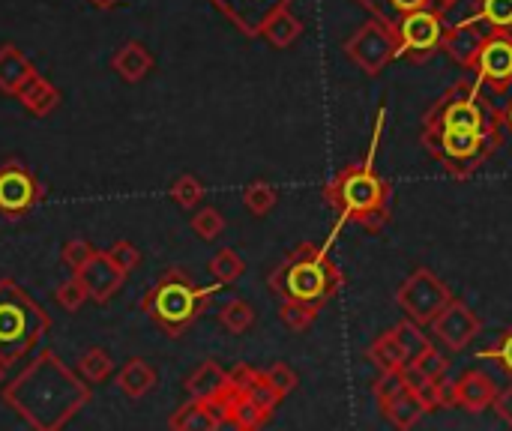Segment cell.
<instances>
[{
	"label": "cell",
	"mask_w": 512,
	"mask_h": 431,
	"mask_svg": "<svg viewBox=\"0 0 512 431\" xmlns=\"http://www.w3.org/2000/svg\"><path fill=\"white\" fill-rule=\"evenodd\" d=\"M6 405L39 431L66 426L87 402L90 387L84 378L72 375L57 354L39 351L33 363L3 390Z\"/></svg>",
	"instance_id": "6da1fadb"
},
{
	"label": "cell",
	"mask_w": 512,
	"mask_h": 431,
	"mask_svg": "<svg viewBox=\"0 0 512 431\" xmlns=\"http://www.w3.org/2000/svg\"><path fill=\"white\" fill-rule=\"evenodd\" d=\"M321 195L336 210L339 228L345 222H354L363 231L378 234V231H384V225L393 216V186L375 168V150L369 153L366 162L339 168L336 177L321 189Z\"/></svg>",
	"instance_id": "7a4b0ae2"
},
{
	"label": "cell",
	"mask_w": 512,
	"mask_h": 431,
	"mask_svg": "<svg viewBox=\"0 0 512 431\" xmlns=\"http://www.w3.org/2000/svg\"><path fill=\"white\" fill-rule=\"evenodd\" d=\"M267 285L282 303H303V306L324 309L342 291L345 273L330 258L327 246L303 243L270 270Z\"/></svg>",
	"instance_id": "3957f363"
},
{
	"label": "cell",
	"mask_w": 512,
	"mask_h": 431,
	"mask_svg": "<svg viewBox=\"0 0 512 431\" xmlns=\"http://www.w3.org/2000/svg\"><path fill=\"white\" fill-rule=\"evenodd\" d=\"M216 291H219L216 285H195L192 276L174 267L147 291V297L141 300V309L168 336H180L198 321V315L207 309Z\"/></svg>",
	"instance_id": "277c9868"
},
{
	"label": "cell",
	"mask_w": 512,
	"mask_h": 431,
	"mask_svg": "<svg viewBox=\"0 0 512 431\" xmlns=\"http://www.w3.org/2000/svg\"><path fill=\"white\" fill-rule=\"evenodd\" d=\"M48 315L21 291L12 279L0 282V360L6 366L21 363L45 339Z\"/></svg>",
	"instance_id": "5b68a950"
},
{
	"label": "cell",
	"mask_w": 512,
	"mask_h": 431,
	"mask_svg": "<svg viewBox=\"0 0 512 431\" xmlns=\"http://www.w3.org/2000/svg\"><path fill=\"white\" fill-rule=\"evenodd\" d=\"M504 114L483 99V84L474 78H459L447 87L423 117V126L432 129H465V132H501Z\"/></svg>",
	"instance_id": "8992f818"
},
{
	"label": "cell",
	"mask_w": 512,
	"mask_h": 431,
	"mask_svg": "<svg viewBox=\"0 0 512 431\" xmlns=\"http://www.w3.org/2000/svg\"><path fill=\"white\" fill-rule=\"evenodd\" d=\"M420 141L426 153L453 177H474L501 147V132H465V129H420Z\"/></svg>",
	"instance_id": "52a82bcc"
},
{
	"label": "cell",
	"mask_w": 512,
	"mask_h": 431,
	"mask_svg": "<svg viewBox=\"0 0 512 431\" xmlns=\"http://www.w3.org/2000/svg\"><path fill=\"white\" fill-rule=\"evenodd\" d=\"M453 291L447 282H441L429 267H417L396 291V303L420 327H432V321L450 306Z\"/></svg>",
	"instance_id": "ba28073f"
},
{
	"label": "cell",
	"mask_w": 512,
	"mask_h": 431,
	"mask_svg": "<svg viewBox=\"0 0 512 431\" xmlns=\"http://www.w3.org/2000/svg\"><path fill=\"white\" fill-rule=\"evenodd\" d=\"M396 51H399L396 33L378 18H369L366 24L357 27L351 39H345V57L372 78L381 75L390 60H396Z\"/></svg>",
	"instance_id": "9c48e42d"
},
{
	"label": "cell",
	"mask_w": 512,
	"mask_h": 431,
	"mask_svg": "<svg viewBox=\"0 0 512 431\" xmlns=\"http://www.w3.org/2000/svg\"><path fill=\"white\" fill-rule=\"evenodd\" d=\"M447 18L432 12V9H423V12H414V15H405L393 33L399 39V51L396 57L408 60V63H426L435 51H441V36L447 30L444 24Z\"/></svg>",
	"instance_id": "30bf717a"
},
{
	"label": "cell",
	"mask_w": 512,
	"mask_h": 431,
	"mask_svg": "<svg viewBox=\"0 0 512 431\" xmlns=\"http://www.w3.org/2000/svg\"><path fill=\"white\" fill-rule=\"evenodd\" d=\"M39 198H42V183L36 180V174L18 159H6L0 165V213L18 219L30 213L39 204Z\"/></svg>",
	"instance_id": "8fae6325"
},
{
	"label": "cell",
	"mask_w": 512,
	"mask_h": 431,
	"mask_svg": "<svg viewBox=\"0 0 512 431\" xmlns=\"http://www.w3.org/2000/svg\"><path fill=\"white\" fill-rule=\"evenodd\" d=\"M483 87L492 93H507L512 87V30H489L480 57L471 69Z\"/></svg>",
	"instance_id": "7c38bea8"
},
{
	"label": "cell",
	"mask_w": 512,
	"mask_h": 431,
	"mask_svg": "<svg viewBox=\"0 0 512 431\" xmlns=\"http://www.w3.org/2000/svg\"><path fill=\"white\" fill-rule=\"evenodd\" d=\"M480 330H483L480 315H477L465 300H456V297H453L450 306L432 321L435 339H438L447 351H453V354L465 351V348L480 336Z\"/></svg>",
	"instance_id": "4fadbf2b"
},
{
	"label": "cell",
	"mask_w": 512,
	"mask_h": 431,
	"mask_svg": "<svg viewBox=\"0 0 512 431\" xmlns=\"http://www.w3.org/2000/svg\"><path fill=\"white\" fill-rule=\"evenodd\" d=\"M240 33L246 36H261L267 21L282 12L291 9L294 0H210Z\"/></svg>",
	"instance_id": "5bb4252c"
},
{
	"label": "cell",
	"mask_w": 512,
	"mask_h": 431,
	"mask_svg": "<svg viewBox=\"0 0 512 431\" xmlns=\"http://www.w3.org/2000/svg\"><path fill=\"white\" fill-rule=\"evenodd\" d=\"M75 276L81 279V285L87 288V297H90L93 303H108V300L123 288V282H126L129 273L120 270V267L111 261L108 252H96Z\"/></svg>",
	"instance_id": "9a60e30c"
},
{
	"label": "cell",
	"mask_w": 512,
	"mask_h": 431,
	"mask_svg": "<svg viewBox=\"0 0 512 431\" xmlns=\"http://www.w3.org/2000/svg\"><path fill=\"white\" fill-rule=\"evenodd\" d=\"M480 24L483 21L477 15H471V18H465L459 24H450L444 30V36H441V51H447L459 66L474 69V63L480 57V48H483V42L489 36V30L480 27Z\"/></svg>",
	"instance_id": "2e32d148"
},
{
	"label": "cell",
	"mask_w": 512,
	"mask_h": 431,
	"mask_svg": "<svg viewBox=\"0 0 512 431\" xmlns=\"http://www.w3.org/2000/svg\"><path fill=\"white\" fill-rule=\"evenodd\" d=\"M495 396H498V384L492 375L480 372V369H471L465 375H459L453 384H450V402L453 408H462L468 414H483L495 405Z\"/></svg>",
	"instance_id": "e0dca14e"
},
{
	"label": "cell",
	"mask_w": 512,
	"mask_h": 431,
	"mask_svg": "<svg viewBox=\"0 0 512 431\" xmlns=\"http://www.w3.org/2000/svg\"><path fill=\"white\" fill-rule=\"evenodd\" d=\"M372 18L384 21L390 30L405 18V15H414V12H423V9H432L438 15H450V9L459 3V0H357Z\"/></svg>",
	"instance_id": "ac0fdd59"
},
{
	"label": "cell",
	"mask_w": 512,
	"mask_h": 431,
	"mask_svg": "<svg viewBox=\"0 0 512 431\" xmlns=\"http://www.w3.org/2000/svg\"><path fill=\"white\" fill-rule=\"evenodd\" d=\"M378 408H381L384 420L390 426H396V429H414L429 414V408L423 405V399L417 396V390L411 384H405L399 393H393L390 399H384Z\"/></svg>",
	"instance_id": "d6986e66"
},
{
	"label": "cell",
	"mask_w": 512,
	"mask_h": 431,
	"mask_svg": "<svg viewBox=\"0 0 512 431\" xmlns=\"http://www.w3.org/2000/svg\"><path fill=\"white\" fill-rule=\"evenodd\" d=\"M15 99L33 114V117H48L60 105V90L39 72H33L15 93Z\"/></svg>",
	"instance_id": "ffe728a7"
},
{
	"label": "cell",
	"mask_w": 512,
	"mask_h": 431,
	"mask_svg": "<svg viewBox=\"0 0 512 431\" xmlns=\"http://www.w3.org/2000/svg\"><path fill=\"white\" fill-rule=\"evenodd\" d=\"M153 63H156V60H153V54L147 51V45L129 39V42H123V45L117 48V54H114V60H111V69H114L123 81L138 84V81H144V78L150 75Z\"/></svg>",
	"instance_id": "44dd1931"
},
{
	"label": "cell",
	"mask_w": 512,
	"mask_h": 431,
	"mask_svg": "<svg viewBox=\"0 0 512 431\" xmlns=\"http://www.w3.org/2000/svg\"><path fill=\"white\" fill-rule=\"evenodd\" d=\"M36 69H33V63H30V57L18 48V45H12V42H6V45H0V90L3 93H18V87L33 75Z\"/></svg>",
	"instance_id": "7402d4cb"
},
{
	"label": "cell",
	"mask_w": 512,
	"mask_h": 431,
	"mask_svg": "<svg viewBox=\"0 0 512 431\" xmlns=\"http://www.w3.org/2000/svg\"><path fill=\"white\" fill-rule=\"evenodd\" d=\"M366 357H369L381 372H399V369H405V366L411 363V357H408V351H405V345H402L396 327L387 330V333H381V336L369 345Z\"/></svg>",
	"instance_id": "603a6c76"
},
{
	"label": "cell",
	"mask_w": 512,
	"mask_h": 431,
	"mask_svg": "<svg viewBox=\"0 0 512 431\" xmlns=\"http://www.w3.org/2000/svg\"><path fill=\"white\" fill-rule=\"evenodd\" d=\"M168 426L177 431H213L222 429V420H219L213 402H207V399H189V402L168 420Z\"/></svg>",
	"instance_id": "cb8c5ba5"
},
{
	"label": "cell",
	"mask_w": 512,
	"mask_h": 431,
	"mask_svg": "<svg viewBox=\"0 0 512 431\" xmlns=\"http://www.w3.org/2000/svg\"><path fill=\"white\" fill-rule=\"evenodd\" d=\"M228 372L216 360H204L189 378H186V393L189 399H213L225 390Z\"/></svg>",
	"instance_id": "d4e9b609"
},
{
	"label": "cell",
	"mask_w": 512,
	"mask_h": 431,
	"mask_svg": "<svg viewBox=\"0 0 512 431\" xmlns=\"http://www.w3.org/2000/svg\"><path fill=\"white\" fill-rule=\"evenodd\" d=\"M117 387L123 396L129 399H141L156 387V369L147 360H129L120 372H117Z\"/></svg>",
	"instance_id": "484cf974"
},
{
	"label": "cell",
	"mask_w": 512,
	"mask_h": 431,
	"mask_svg": "<svg viewBox=\"0 0 512 431\" xmlns=\"http://www.w3.org/2000/svg\"><path fill=\"white\" fill-rule=\"evenodd\" d=\"M273 48H291L300 36H303V21L291 12V9H282V12H276L270 21H267V27H264V33H261Z\"/></svg>",
	"instance_id": "4316f807"
},
{
	"label": "cell",
	"mask_w": 512,
	"mask_h": 431,
	"mask_svg": "<svg viewBox=\"0 0 512 431\" xmlns=\"http://www.w3.org/2000/svg\"><path fill=\"white\" fill-rule=\"evenodd\" d=\"M447 372H450V360H447L435 345H429L423 354H417V357L405 366V375H408L411 384H417V381H432V378H447Z\"/></svg>",
	"instance_id": "83f0119b"
},
{
	"label": "cell",
	"mask_w": 512,
	"mask_h": 431,
	"mask_svg": "<svg viewBox=\"0 0 512 431\" xmlns=\"http://www.w3.org/2000/svg\"><path fill=\"white\" fill-rule=\"evenodd\" d=\"M219 324H222L228 333L243 336V333H249L252 324H255V309H252L246 300L234 297V300H228V303L219 309Z\"/></svg>",
	"instance_id": "f1b7e54d"
},
{
	"label": "cell",
	"mask_w": 512,
	"mask_h": 431,
	"mask_svg": "<svg viewBox=\"0 0 512 431\" xmlns=\"http://www.w3.org/2000/svg\"><path fill=\"white\" fill-rule=\"evenodd\" d=\"M207 270H210V276L219 282V285H231V282H237L243 273H246V261L234 252V249H219L213 258H210V264H207Z\"/></svg>",
	"instance_id": "f546056e"
},
{
	"label": "cell",
	"mask_w": 512,
	"mask_h": 431,
	"mask_svg": "<svg viewBox=\"0 0 512 431\" xmlns=\"http://www.w3.org/2000/svg\"><path fill=\"white\" fill-rule=\"evenodd\" d=\"M111 372H114V363H111L108 351H102V348H90V351H84L81 360H78V375H81L87 384H102Z\"/></svg>",
	"instance_id": "4dcf8cb0"
},
{
	"label": "cell",
	"mask_w": 512,
	"mask_h": 431,
	"mask_svg": "<svg viewBox=\"0 0 512 431\" xmlns=\"http://www.w3.org/2000/svg\"><path fill=\"white\" fill-rule=\"evenodd\" d=\"M276 201H279V192L270 183H264V180H255V183H249L243 189V207L252 216H267L276 207Z\"/></svg>",
	"instance_id": "1f68e13d"
},
{
	"label": "cell",
	"mask_w": 512,
	"mask_h": 431,
	"mask_svg": "<svg viewBox=\"0 0 512 431\" xmlns=\"http://www.w3.org/2000/svg\"><path fill=\"white\" fill-rule=\"evenodd\" d=\"M168 195H171V201H174L177 207L192 210V207H198L201 198H204V183H201L195 174H180V177L171 183Z\"/></svg>",
	"instance_id": "d6a6232c"
},
{
	"label": "cell",
	"mask_w": 512,
	"mask_h": 431,
	"mask_svg": "<svg viewBox=\"0 0 512 431\" xmlns=\"http://www.w3.org/2000/svg\"><path fill=\"white\" fill-rule=\"evenodd\" d=\"M417 390V396L423 399V405L432 411H441V408H453L450 402V381L447 378H432V381H417L411 384Z\"/></svg>",
	"instance_id": "836d02e7"
},
{
	"label": "cell",
	"mask_w": 512,
	"mask_h": 431,
	"mask_svg": "<svg viewBox=\"0 0 512 431\" xmlns=\"http://www.w3.org/2000/svg\"><path fill=\"white\" fill-rule=\"evenodd\" d=\"M477 18L489 30H512V0H480Z\"/></svg>",
	"instance_id": "e575fe53"
},
{
	"label": "cell",
	"mask_w": 512,
	"mask_h": 431,
	"mask_svg": "<svg viewBox=\"0 0 512 431\" xmlns=\"http://www.w3.org/2000/svg\"><path fill=\"white\" fill-rule=\"evenodd\" d=\"M192 231H195L201 240L213 243V240L225 231V216H222L216 207H201V210L192 216Z\"/></svg>",
	"instance_id": "d590c367"
},
{
	"label": "cell",
	"mask_w": 512,
	"mask_h": 431,
	"mask_svg": "<svg viewBox=\"0 0 512 431\" xmlns=\"http://www.w3.org/2000/svg\"><path fill=\"white\" fill-rule=\"evenodd\" d=\"M282 321H285V327L288 330H294V333H306L315 321H318V315H321V309H315V306H303V303H282Z\"/></svg>",
	"instance_id": "8d00e7d4"
},
{
	"label": "cell",
	"mask_w": 512,
	"mask_h": 431,
	"mask_svg": "<svg viewBox=\"0 0 512 431\" xmlns=\"http://www.w3.org/2000/svg\"><path fill=\"white\" fill-rule=\"evenodd\" d=\"M54 300H57V306L66 309V312H78L90 297H87V288L81 285V279L72 276L69 282H63V285L54 291Z\"/></svg>",
	"instance_id": "74e56055"
},
{
	"label": "cell",
	"mask_w": 512,
	"mask_h": 431,
	"mask_svg": "<svg viewBox=\"0 0 512 431\" xmlns=\"http://www.w3.org/2000/svg\"><path fill=\"white\" fill-rule=\"evenodd\" d=\"M480 360H492V363H498L507 375L512 378V324L498 336V342L495 345H489V348H483L480 354H477Z\"/></svg>",
	"instance_id": "f35d334b"
},
{
	"label": "cell",
	"mask_w": 512,
	"mask_h": 431,
	"mask_svg": "<svg viewBox=\"0 0 512 431\" xmlns=\"http://www.w3.org/2000/svg\"><path fill=\"white\" fill-rule=\"evenodd\" d=\"M267 372V378H270V384L282 393V399L285 396H291L297 387H300V378H297V372L288 366V363H273L270 369H264Z\"/></svg>",
	"instance_id": "ab89813d"
},
{
	"label": "cell",
	"mask_w": 512,
	"mask_h": 431,
	"mask_svg": "<svg viewBox=\"0 0 512 431\" xmlns=\"http://www.w3.org/2000/svg\"><path fill=\"white\" fill-rule=\"evenodd\" d=\"M93 255H96V249H93L87 240H69V243L63 246V264H66L72 273H78Z\"/></svg>",
	"instance_id": "60d3db41"
},
{
	"label": "cell",
	"mask_w": 512,
	"mask_h": 431,
	"mask_svg": "<svg viewBox=\"0 0 512 431\" xmlns=\"http://www.w3.org/2000/svg\"><path fill=\"white\" fill-rule=\"evenodd\" d=\"M108 255H111V261H114L120 270H126V273H132V270L141 264V252H138L135 243H129V240H117V243L108 249Z\"/></svg>",
	"instance_id": "b9f144b4"
},
{
	"label": "cell",
	"mask_w": 512,
	"mask_h": 431,
	"mask_svg": "<svg viewBox=\"0 0 512 431\" xmlns=\"http://www.w3.org/2000/svg\"><path fill=\"white\" fill-rule=\"evenodd\" d=\"M492 411L512 426V387L510 390H498V396H495V405H492Z\"/></svg>",
	"instance_id": "7bdbcfd3"
},
{
	"label": "cell",
	"mask_w": 512,
	"mask_h": 431,
	"mask_svg": "<svg viewBox=\"0 0 512 431\" xmlns=\"http://www.w3.org/2000/svg\"><path fill=\"white\" fill-rule=\"evenodd\" d=\"M504 123L512 129V99H510V105H507V111H504Z\"/></svg>",
	"instance_id": "ee69618b"
},
{
	"label": "cell",
	"mask_w": 512,
	"mask_h": 431,
	"mask_svg": "<svg viewBox=\"0 0 512 431\" xmlns=\"http://www.w3.org/2000/svg\"><path fill=\"white\" fill-rule=\"evenodd\" d=\"M90 3H93V6H102V9H105V6H114L117 0H90Z\"/></svg>",
	"instance_id": "f6af8a7d"
},
{
	"label": "cell",
	"mask_w": 512,
	"mask_h": 431,
	"mask_svg": "<svg viewBox=\"0 0 512 431\" xmlns=\"http://www.w3.org/2000/svg\"><path fill=\"white\" fill-rule=\"evenodd\" d=\"M6 369H9V366H6V363L0 360V387H3V381H6Z\"/></svg>",
	"instance_id": "bcb514c9"
}]
</instances>
